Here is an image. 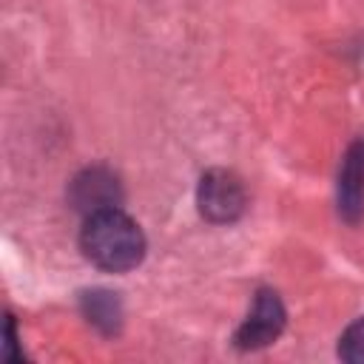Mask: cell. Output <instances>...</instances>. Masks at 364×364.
I'll return each instance as SVG.
<instances>
[{
  "instance_id": "cell-1",
  "label": "cell",
  "mask_w": 364,
  "mask_h": 364,
  "mask_svg": "<svg viewBox=\"0 0 364 364\" xmlns=\"http://www.w3.org/2000/svg\"><path fill=\"white\" fill-rule=\"evenodd\" d=\"M80 247L91 264L108 273H125L145 256V236L139 225L119 208L91 213L80 233Z\"/></svg>"
},
{
  "instance_id": "cell-2",
  "label": "cell",
  "mask_w": 364,
  "mask_h": 364,
  "mask_svg": "<svg viewBox=\"0 0 364 364\" xmlns=\"http://www.w3.org/2000/svg\"><path fill=\"white\" fill-rule=\"evenodd\" d=\"M199 213L213 225H228L245 210V188L230 171H208L199 182Z\"/></svg>"
},
{
  "instance_id": "cell-3",
  "label": "cell",
  "mask_w": 364,
  "mask_h": 364,
  "mask_svg": "<svg viewBox=\"0 0 364 364\" xmlns=\"http://www.w3.org/2000/svg\"><path fill=\"white\" fill-rule=\"evenodd\" d=\"M68 199L77 210L91 216L100 210L119 208L122 188H119V179L108 168H85L74 176L71 188H68Z\"/></svg>"
},
{
  "instance_id": "cell-4",
  "label": "cell",
  "mask_w": 364,
  "mask_h": 364,
  "mask_svg": "<svg viewBox=\"0 0 364 364\" xmlns=\"http://www.w3.org/2000/svg\"><path fill=\"white\" fill-rule=\"evenodd\" d=\"M284 327V307L273 290H259L250 316L236 330V344L242 350H259L279 338Z\"/></svg>"
},
{
  "instance_id": "cell-5",
  "label": "cell",
  "mask_w": 364,
  "mask_h": 364,
  "mask_svg": "<svg viewBox=\"0 0 364 364\" xmlns=\"http://www.w3.org/2000/svg\"><path fill=\"white\" fill-rule=\"evenodd\" d=\"M338 213L355 225L364 213V145H353L338 171Z\"/></svg>"
},
{
  "instance_id": "cell-6",
  "label": "cell",
  "mask_w": 364,
  "mask_h": 364,
  "mask_svg": "<svg viewBox=\"0 0 364 364\" xmlns=\"http://www.w3.org/2000/svg\"><path fill=\"white\" fill-rule=\"evenodd\" d=\"M82 304H85L88 318H91L97 327H102L105 333H111V330L117 327V321H119V301H117L111 293H105V290L85 293V296H82Z\"/></svg>"
},
{
  "instance_id": "cell-7",
  "label": "cell",
  "mask_w": 364,
  "mask_h": 364,
  "mask_svg": "<svg viewBox=\"0 0 364 364\" xmlns=\"http://www.w3.org/2000/svg\"><path fill=\"white\" fill-rule=\"evenodd\" d=\"M338 355L350 364H364V318L353 321L344 330V336L338 341Z\"/></svg>"
}]
</instances>
